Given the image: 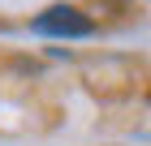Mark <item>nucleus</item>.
Instances as JSON below:
<instances>
[{
  "label": "nucleus",
  "mask_w": 151,
  "mask_h": 146,
  "mask_svg": "<svg viewBox=\"0 0 151 146\" xmlns=\"http://www.w3.org/2000/svg\"><path fill=\"white\" fill-rule=\"evenodd\" d=\"M30 30L35 34H56V39H86V34H95V22L86 17V13L69 9V4H52L47 13L35 17Z\"/></svg>",
  "instance_id": "1"
}]
</instances>
